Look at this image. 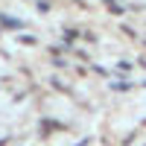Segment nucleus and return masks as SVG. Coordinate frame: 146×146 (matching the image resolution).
<instances>
[{
	"label": "nucleus",
	"mask_w": 146,
	"mask_h": 146,
	"mask_svg": "<svg viewBox=\"0 0 146 146\" xmlns=\"http://www.w3.org/2000/svg\"><path fill=\"white\" fill-rule=\"evenodd\" d=\"M0 23H3V27H9V29H21V27H23V23L15 21V18H0Z\"/></svg>",
	"instance_id": "nucleus-1"
}]
</instances>
